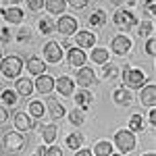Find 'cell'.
<instances>
[{"label":"cell","mask_w":156,"mask_h":156,"mask_svg":"<svg viewBox=\"0 0 156 156\" xmlns=\"http://www.w3.org/2000/svg\"><path fill=\"white\" fill-rule=\"evenodd\" d=\"M69 65H71L73 69L83 67V65H85V54H83V50H79L77 46L69 50Z\"/></svg>","instance_id":"ac0fdd59"},{"label":"cell","mask_w":156,"mask_h":156,"mask_svg":"<svg viewBox=\"0 0 156 156\" xmlns=\"http://www.w3.org/2000/svg\"><path fill=\"white\" fill-rule=\"evenodd\" d=\"M19 2H21V0H11V4H12V6H15V4H19Z\"/></svg>","instance_id":"bcb514c9"},{"label":"cell","mask_w":156,"mask_h":156,"mask_svg":"<svg viewBox=\"0 0 156 156\" xmlns=\"http://www.w3.org/2000/svg\"><path fill=\"white\" fill-rule=\"evenodd\" d=\"M0 42H2V44L11 42V29H9V27H0Z\"/></svg>","instance_id":"d590c367"},{"label":"cell","mask_w":156,"mask_h":156,"mask_svg":"<svg viewBox=\"0 0 156 156\" xmlns=\"http://www.w3.org/2000/svg\"><path fill=\"white\" fill-rule=\"evenodd\" d=\"M48 108H50V117H52L54 121L62 119V117L67 115V110H65V106L60 104V102L56 100V98H52V96L48 98Z\"/></svg>","instance_id":"9a60e30c"},{"label":"cell","mask_w":156,"mask_h":156,"mask_svg":"<svg viewBox=\"0 0 156 156\" xmlns=\"http://www.w3.org/2000/svg\"><path fill=\"white\" fill-rule=\"evenodd\" d=\"M148 121H150V125H152V127L156 125V110H152V112L148 115Z\"/></svg>","instance_id":"ee69618b"},{"label":"cell","mask_w":156,"mask_h":156,"mask_svg":"<svg viewBox=\"0 0 156 156\" xmlns=\"http://www.w3.org/2000/svg\"><path fill=\"white\" fill-rule=\"evenodd\" d=\"M140 100H142V104L146 106H154L156 104V85H146L144 90H142V94H140Z\"/></svg>","instance_id":"e0dca14e"},{"label":"cell","mask_w":156,"mask_h":156,"mask_svg":"<svg viewBox=\"0 0 156 156\" xmlns=\"http://www.w3.org/2000/svg\"><path fill=\"white\" fill-rule=\"evenodd\" d=\"M27 2V6L31 9V11H40V9H44V0H25Z\"/></svg>","instance_id":"8d00e7d4"},{"label":"cell","mask_w":156,"mask_h":156,"mask_svg":"<svg viewBox=\"0 0 156 156\" xmlns=\"http://www.w3.org/2000/svg\"><path fill=\"white\" fill-rule=\"evenodd\" d=\"M117 73H119V69H117V67H115V65H106V62H104V69H102V75H104V77H110V79H112V77H117Z\"/></svg>","instance_id":"e575fe53"},{"label":"cell","mask_w":156,"mask_h":156,"mask_svg":"<svg viewBox=\"0 0 156 156\" xmlns=\"http://www.w3.org/2000/svg\"><path fill=\"white\" fill-rule=\"evenodd\" d=\"M27 71L34 73V75H42V73L46 71V65H44V60H42V58L31 56V58H27Z\"/></svg>","instance_id":"ffe728a7"},{"label":"cell","mask_w":156,"mask_h":156,"mask_svg":"<svg viewBox=\"0 0 156 156\" xmlns=\"http://www.w3.org/2000/svg\"><path fill=\"white\" fill-rule=\"evenodd\" d=\"M15 92L17 94H21V96H31V92H34V81H29L27 77H21V79H17V83H15Z\"/></svg>","instance_id":"d6986e66"},{"label":"cell","mask_w":156,"mask_h":156,"mask_svg":"<svg viewBox=\"0 0 156 156\" xmlns=\"http://www.w3.org/2000/svg\"><path fill=\"white\" fill-rule=\"evenodd\" d=\"M112 100L119 104V106H131V92L127 90V87H117L115 92H112Z\"/></svg>","instance_id":"4fadbf2b"},{"label":"cell","mask_w":156,"mask_h":156,"mask_svg":"<svg viewBox=\"0 0 156 156\" xmlns=\"http://www.w3.org/2000/svg\"><path fill=\"white\" fill-rule=\"evenodd\" d=\"M69 121H71L73 125H83V112L77 110V108L71 110V112H69Z\"/></svg>","instance_id":"d6a6232c"},{"label":"cell","mask_w":156,"mask_h":156,"mask_svg":"<svg viewBox=\"0 0 156 156\" xmlns=\"http://www.w3.org/2000/svg\"><path fill=\"white\" fill-rule=\"evenodd\" d=\"M83 144V135L81 133H71L69 137H67V146L71 148V150H79Z\"/></svg>","instance_id":"4316f807"},{"label":"cell","mask_w":156,"mask_h":156,"mask_svg":"<svg viewBox=\"0 0 156 156\" xmlns=\"http://www.w3.org/2000/svg\"><path fill=\"white\" fill-rule=\"evenodd\" d=\"M0 12L4 15V19H6L11 25L21 23V21H23V11H21V9H17V6H11V9H0Z\"/></svg>","instance_id":"5bb4252c"},{"label":"cell","mask_w":156,"mask_h":156,"mask_svg":"<svg viewBox=\"0 0 156 156\" xmlns=\"http://www.w3.org/2000/svg\"><path fill=\"white\" fill-rule=\"evenodd\" d=\"M56 31L62 36H73L77 31V19L71 15H62L58 21H56Z\"/></svg>","instance_id":"8992f818"},{"label":"cell","mask_w":156,"mask_h":156,"mask_svg":"<svg viewBox=\"0 0 156 156\" xmlns=\"http://www.w3.org/2000/svg\"><path fill=\"white\" fill-rule=\"evenodd\" d=\"M54 87L58 90L60 96H71V94H73V87H75V83H73L71 77H67V75H60L58 79L54 81Z\"/></svg>","instance_id":"30bf717a"},{"label":"cell","mask_w":156,"mask_h":156,"mask_svg":"<svg viewBox=\"0 0 156 156\" xmlns=\"http://www.w3.org/2000/svg\"><path fill=\"white\" fill-rule=\"evenodd\" d=\"M94 100V96L87 92V90H81V92H77V96H75V102L81 106V110H85V108L90 106V102Z\"/></svg>","instance_id":"d4e9b609"},{"label":"cell","mask_w":156,"mask_h":156,"mask_svg":"<svg viewBox=\"0 0 156 156\" xmlns=\"http://www.w3.org/2000/svg\"><path fill=\"white\" fill-rule=\"evenodd\" d=\"M115 144H117V148L123 154H127V152H131L133 148H135V135L129 129H119V131L115 133Z\"/></svg>","instance_id":"277c9868"},{"label":"cell","mask_w":156,"mask_h":156,"mask_svg":"<svg viewBox=\"0 0 156 156\" xmlns=\"http://www.w3.org/2000/svg\"><path fill=\"white\" fill-rule=\"evenodd\" d=\"M56 133H58L56 125H44V127H42V137H44V144H52V142L56 140Z\"/></svg>","instance_id":"cb8c5ba5"},{"label":"cell","mask_w":156,"mask_h":156,"mask_svg":"<svg viewBox=\"0 0 156 156\" xmlns=\"http://www.w3.org/2000/svg\"><path fill=\"white\" fill-rule=\"evenodd\" d=\"M110 48H112L115 54L123 56V54H127V52L131 50V40H129L127 36H115L112 42H110Z\"/></svg>","instance_id":"ba28073f"},{"label":"cell","mask_w":156,"mask_h":156,"mask_svg":"<svg viewBox=\"0 0 156 156\" xmlns=\"http://www.w3.org/2000/svg\"><path fill=\"white\" fill-rule=\"evenodd\" d=\"M77 83L81 85V87H90V85L96 83V73H94V69L79 67V71H77Z\"/></svg>","instance_id":"9c48e42d"},{"label":"cell","mask_w":156,"mask_h":156,"mask_svg":"<svg viewBox=\"0 0 156 156\" xmlns=\"http://www.w3.org/2000/svg\"><path fill=\"white\" fill-rule=\"evenodd\" d=\"M110 2H112V4H121L123 0H110Z\"/></svg>","instance_id":"f6af8a7d"},{"label":"cell","mask_w":156,"mask_h":156,"mask_svg":"<svg viewBox=\"0 0 156 156\" xmlns=\"http://www.w3.org/2000/svg\"><path fill=\"white\" fill-rule=\"evenodd\" d=\"M44 58L48 62H60L62 60V48L56 42H46L44 44Z\"/></svg>","instance_id":"52a82bcc"},{"label":"cell","mask_w":156,"mask_h":156,"mask_svg":"<svg viewBox=\"0 0 156 156\" xmlns=\"http://www.w3.org/2000/svg\"><path fill=\"white\" fill-rule=\"evenodd\" d=\"M152 31H154L152 21H142V23H140V29H137V36L140 37H148V36H152Z\"/></svg>","instance_id":"4dcf8cb0"},{"label":"cell","mask_w":156,"mask_h":156,"mask_svg":"<svg viewBox=\"0 0 156 156\" xmlns=\"http://www.w3.org/2000/svg\"><path fill=\"white\" fill-rule=\"evenodd\" d=\"M92 60L98 62V65H104V62L108 60V50L106 48H94V52H92Z\"/></svg>","instance_id":"f546056e"},{"label":"cell","mask_w":156,"mask_h":156,"mask_svg":"<svg viewBox=\"0 0 156 156\" xmlns=\"http://www.w3.org/2000/svg\"><path fill=\"white\" fill-rule=\"evenodd\" d=\"M75 36V42H77V46L79 48H94V42H96V34H92V31H77V34H73Z\"/></svg>","instance_id":"8fae6325"},{"label":"cell","mask_w":156,"mask_h":156,"mask_svg":"<svg viewBox=\"0 0 156 156\" xmlns=\"http://www.w3.org/2000/svg\"><path fill=\"white\" fill-rule=\"evenodd\" d=\"M0 102H2L4 106H17V102H19V94H17L15 90H4V92L0 94Z\"/></svg>","instance_id":"44dd1931"},{"label":"cell","mask_w":156,"mask_h":156,"mask_svg":"<svg viewBox=\"0 0 156 156\" xmlns=\"http://www.w3.org/2000/svg\"><path fill=\"white\" fill-rule=\"evenodd\" d=\"M112 23L117 25L121 31H129L131 27H135V25H137V17H135L131 11H127V9H121V11L115 12Z\"/></svg>","instance_id":"3957f363"},{"label":"cell","mask_w":156,"mask_h":156,"mask_svg":"<svg viewBox=\"0 0 156 156\" xmlns=\"http://www.w3.org/2000/svg\"><path fill=\"white\" fill-rule=\"evenodd\" d=\"M29 117H44V104L40 102V100H34V102H29Z\"/></svg>","instance_id":"83f0119b"},{"label":"cell","mask_w":156,"mask_h":156,"mask_svg":"<svg viewBox=\"0 0 156 156\" xmlns=\"http://www.w3.org/2000/svg\"><path fill=\"white\" fill-rule=\"evenodd\" d=\"M65 152L60 150L58 146H52V148H46V156H62Z\"/></svg>","instance_id":"ab89813d"},{"label":"cell","mask_w":156,"mask_h":156,"mask_svg":"<svg viewBox=\"0 0 156 156\" xmlns=\"http://www.w3.org/2000/svg\"><path fill=\"white\" fill-rule=\"evenodd\" d=\"M144 156H154V152H148V154H144Z\"/></svg>","instance_id":"7dc6e473"},{"label":"cell","mask_w":156,"mask_h":156,"mask_svg":"<svg viewBox=\"0 0 156 156\" xmlns=\"http://www.w3.org/2000/svg\"><path fill=\"white\" fill-rule=\"evenodd\" d=\"M144 129V117L142 115H133L129 121V131H142Z\"/></svg>","instance_id":"1f68e13d"},{"label":"cell","mask_w":156,"mask_h":156,"mask_svg":"<svg viewBox=\"0 0 156 156\" xmlns=\"http://www.w3.org/2000/svg\"><path fill=\"white\" fill-rule=\"evenodd\" d=\"M37 27H40V31H42L44 36H50V34L54 31V23L50 21V17H44V19H40V21H37Z\"/></svg>","instance_id":"f1b7e54d"},{"label":"cell","mask_w":156,"mask_h":156,"mask_svg":"<svg viewBox=\"0 0 156 156\" xmlns=\"http://www.w3.org/2000/svg\"><path fill=\"white\" fill-rule=\"evenodd\" d=\"M110 156H123V154H110Z\"/></svg>","instance_id":"c3c4849f"},{"label":"cell","mask_w":156,"mask_h":156,"mask_svg":"<svg viewBox=\"0 0 156 156\" xmlns=\"http://www.w3.org/2000/svg\"><path fill=\"white\" fill-rule=\"evenodd\" d=\"M6 119H9V110H6L4 106H0V125H4Z\"/></svg>","instance_id":"60d3db41"},{"label":"cell","mask_w":156,"mask_h":156,"mask_svg":"<svg viewBox=\"0 0 156 156\" xmlns=\"http://www.w3.org/2000/svg\"><path fill=\"white\" fill-rule=\"evenodd\" d=\"M87 2H90V0H67V4H71L73 9H77V11H79V9H85Z\"/></svg>","instance_id":"74e56055"},{"label":"cell","mask_w":156,"mask_h":156,"mask_svg":"<svg viewBox=\"0 0 156 156\" xmlns=\"http://www.w3.org/2000/svg\"><path fill=\"white\" fill-rule=\"evenodd\" d=\"M123 83H125V87H144L146 75L140 69H125L123 71Z\"/></svg>","instance_id":"5b68a950"},{"label":"cell","mask_w":156,"mask_h":156,"mask_svg":"<svg viewBox=\"0 0 156 156\" xmlns=\"http://www.w3.org/2000/svg\"><path fill=\"white\" fill-rule=\"evenodd\" d=\"M75 156H94V154H92V150H85V148H79V150H75Z\"/></svg>","instance_id":"b9f144b4"},{"label":"cell","mask_w":156,"mask_h":156,"mask_svg":"<svg viewBox=\"0 0 156 156\" xmlns=\"http://www.w3.org/2000/svg\"><path fill=\"white\" fill-rule=\"evenodd\" d=\"M87 23L92 25V27H102V25L106 23V12L102 11V9H96V11H94L92 15H90Z\"/></svg>","instance_id":"603a6c76"},{"label":"cell","mask_w":156,"mask_h":156,"mask_svg":"<svg viewBox=\"0 0 156 156\" xmlns=\"http://www.w3.org/2000/svg\"><path fill=\"white\" fill-rule=\"evenodd\" d=\"M0 71H2L4 77L15 79V77H19V73L23 71V60L19 56H6V58L0 60Z\"/></svg>","instance_id":"6da1fadb"},{"label":"cell","mask_w":156,"mask_h":156,"mask_svg":"<svg viewBox=\"0 0 156 156\" xmlns=\"http://www.w3.org/2000/svg\"><path fill=\"white\" fill-rule=\"evenodd\" d=\"M29 40H31V29H29V27H21V29L17 31V42L23 44V42H29Z\"/></svg>","instance_id":"836d02e7"},{"label":"cell","mask_w":156,"mask_h":156,"mask_svg":"<svg viewBox=\"0 0 156 156\" xmlns=\"http://www.w3.org/2000/svg\"><path fill=\"white\" fill-rule=\"evenodd\" d=\"M34 156H46V148H44V146L36 148V150H34Z\"/></svg>","instance_id":"7bdbcfd3"},{"label":"cell","mask_w":156,"mask_h":156,"mask_svg":"<svg viewBox=\"0 0 156 156\" xmlns=\"http://www.w3.org/2000/svg\"><path fill=\"white\" fill-rule=\"evenodd\" d=\"M0 60H2V50H0Z\"/></svg>","instance_id":"681fc988"},{"label":"cell","mask_w":156,"mask_h":156,"mask_svg":"<svg viewBox=\"0 0 156 156\" xmlns=\"http://www.w3.org/2000/svg\"><path fill=\"white\" fill-rule=\"evenodd\" d=\"M15 127H17V131H29L34 127V121H31V117H27V112H17L15 115Z\"/></svg>","instance_id":"2e32d148"},{"label":"cell","mask_w":156,"mask_h":156,"mask_svg":"<svg viewBox=\"0 0 156 156\" xmlns=\"http://www.w3.org/2000/svg\"><path fill=\"white\" fill-rule=\"evenodd\" d=\"M2 146H4V152H9V154H17V152H21L25 146V137L21 133L17 131H6L4 133V137H2Z\"/></svg>","instance_id":"7a4b0ae2"},{"label":"cell","mask_w":156,"mask_h":156,"mask_svg":"<svg viewBox=\"0 0 156 156\" xmlns=\"http://www.w3.org/2000/svg\"><path fill=\"white\" fill-rule=\"evenodd\" d=\"M36 90L40 94H50L52 90H54V79L46 75V73H42V75H37V81H36Z\"/></svg>","instance_id":"7c38bea8"},{"label":"cell","mask_w":156,"mask_h":156,"mask_svg":"<svg viewBox=\"0 0 156 156\" xmlns=\"http://www.w3.org/2000/svg\"><path fill=\"white\" fill-rule=\"evenodd\" d=\"M92 154L94 156H110L112 154V146H110V142H98L94 146V152Z\"/></svg>","instance_id":"484cf974"},{"label":"cell","mask_w":156,"mask_h":156,"mask_svg":"<svg viewBox=\"0 0 156 156\" xmlns=\"http://www.w3.org/2000/svg\"><path fill=\"white\" fill-rule=\"evenodd\" d=\"M44 4H46L48 12H52V15H62L65 6H67V0H44Z\"/></svg>","instance_id":"7402d4cb"},{"label":"cell","mask_w":156,"mask_h":156,"mask_svg":"<svg viewBox=\"0 0 156 156\" xmlns=\"http://www.w3.org/2000/svg\"><path fill=\"white\" fill-rule=\"evenodd\" d=\"M154 48H156V42H154V37H150V40L146 42V52H148L150 56H154V52H156Z\"/></svg>","instance_id":"f35d334b"}]
</instances>
